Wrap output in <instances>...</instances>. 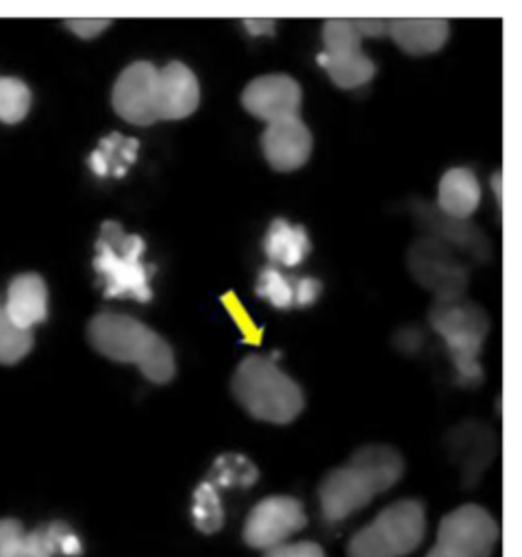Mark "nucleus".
Listing matches in <instances>:
<instances>
[{
  "label": "nucleus",
  "instance_id": "obj_1",
  "mask_svg": "<svg viewBox=\"0 0 522 557\" xmlns=\"http://www.w3.org/2000/svg\"><path fill=\"white\" fill-rule=\"evenodd\" d=\"M405 461L398 450L385 444H365L350 459L324 474L318 485L320 511L328 524L341 522L376 494L387 492L402 476Z\"/></svg>",
  "mask_w": 522,
  "mask_h": 557
},
{
  "label": "nucleus",
  "instance_id": "obj_2",
  "mask_svg": "<svg viewBox=\"0 0 522 557\" xmlns=\"http://www.w3.org/2000/svg\"><path fill=\"white\" fill-rule=\"evenodd\" d=\"M89 344L107 359L133 363L150 383H167L176 374L172 346L150 326L126 313H98L87 326Z\"/></svg>",
  "mask_w": 522,
  "mask_h": 557
},
{
  "label": "nucleus",
  "instance_id": "obj_3",
  "mask_svg": "<svg viewBox=\"0 0 522 557\" xmlns=\"http://www.w3.org/2000/svg\"><path fill=\"white\" fill-rule=\"evenodd\" d=\"M231 389L252 418L272 424L291 422L304 407L300 385L272 359L259 355L239 361L231 379Z\"/></svg>",
  "mask_w": 522,
  "mask_h": 557
},
{
  "label": "nucleus",
  "instance_id": "obj_4",
  "mask_svg": "<svg viewBox=\"0 0 522 557\" xmlns=\"http://www.w3.org/2000/svg\"><path fill=\"white\" fill-rule=\"evenodd\" d=\"M146 244L139 235L126 233L117 222H104L96 239L94 270L100 276L107 298H133L148 302L152 298V268L144 263Z\"/></svg>",
  "mask_w": 522,
  "mask_h": 557
},
{
  "label": "nucleus",
  "instance_id": "obj_5",
  "mask_svg": "<svg viewBox=\"0 0 522 557\" xmlns=\"http://www.w3.org/2000/svg\"><path fill=\"white\" fill-rule=\"evenodd\" d=\"M428 322L435 333L442 335L450 359L457 368V379L463 385H478L483 370L478 352L489 331V318L485 309L463 296L433 300L428 309Z\"/></svg>",
  "mask_w": 522,
  "mask_h": 557
},
{
  "label": "nucleus",
  "instance_id": "obj_6",
  "mask_svg": "<svg viewBox=\"0 0 522 557\" xmlns=\"http://www.w3.org/2000/svg\"><path fill=\"white\" fill-rule=\"evenodd\" d=\"M361 37L357 22L328 20L322 26V52L318 54L320 67L339 89H357L372 81L376 65L361 52Z\"/></svg>",
  "mask_w": 522,
  "mask_h": 557
},
{
  "label": "nucleus",
  "instance_id": "obj_7",
  "mask_svg": "<svg viewBox=\"0 0 522 557\" xmlns=\"http://www.w3.org/2000/svg\"><path fill=\"white\" fill-rule=\"evenodd\" d=\"M409 270L413 278L433 292L435 300L463 296L470 270L459 263L450 248L433 237L420 239L409 250Z\"/></svg>",
  "mask_w": 522,
  "mask_h": 557
},
{
  "label": "nucleus",
  "instance_id": "obj_8",
  "mask_svg": "<svg viewBox=\"0 0 522 557\" xmlns=\"http://www.w3.org/2000/svg\"><path fill=\"white\" fill-rule=\"evenodd\" d=\"M307 524L304 507L294 496H268L259 500L246 522H244V542L250 548L265 550L276 546L298 533Z\"/></svg>",
  "mask_w": 522,
  "mask_h": 557
},
{
  "label": "nucleus",
  "instance_id": "obj_9",
  "mask_svg": "<svg viewBox=\"0 0 522 557\" xmlns=\"http://www.w3.org/2000/svg\"><path fill=\"white\" fill-rule=\"evenodd\" d=\"M157 67L148 61L126 65L111 89L113 111L128 124L150 126L159 120L157 109Z\"/></svg>",
  "mask_w": 522,
  "mask_h": 557
},
{
  "label": "nucleus",
  "instance_id": "obj_10",
  "mask_svg": "<svg viewBox=\"0 0 522 557\" xmlns=\"http://www.w3.org/2000/svg\"><path fill=\"white\" fill-rule=\"evenodd\" d=\"M498 542V522L481 505H461L448 511L437 527V544L470 557H489Z\"/></svg>",
  "mask_w": 522,
  "mask_h": 557
},
{
  "label": "nucleus",
  "instance_id": "obj_11",
  "mask_svg": "<svg viewBox=\"0 0 522 557\" xmlns=\"http://www.w3.org/2000/svg\"><path fill=\"white\" fill-rule=\"evenodd\" d=\"M302 89L287 74H263L252 78L241 91V107L265 122L298 115Z\"/></svg>",
  "mask_w": 522,
  "mask_h": 557
},
{
  "label": "nucleus",
  "instance_id": "obj_12",
  "mask_svg": "<svg viewBox=\"0 0 522 557\" xmlns=\"http://www.w3.org/2000/svg\"><path fill=\"white\" fill-rule=\"evenodd\" d=\"M261 148L265 161L278 172H291L307 163L313 137L298 115H287L268 122L261 135Z\"/></svg>",
  "mask_w": 522,
  "mask_h": 557
},
{
  "label": "nucleus",
  "instance_id": "obj_13",
  "mask_svg": "<svg viewBox=\"0 0 522 557\" xmlns=\"http://www.w3.org/2000/svg\"><path fill=\"white\" fill-rule=\"evenodd\" d=\"M378 535L385 540L394 557H405L413 553L424 540L426 513L424 505L413 498L396 500L376 513L372 520Z\"/></svg>",
  "mask_w": 522,
  "mask_h": 557
},
{
  "label": "nucleus",
  "instance_id": "obj_14",
  "mask_svg": "<svg viewBox=\"0 0 522 557\" xmlns=\"http://www.w3.org/2000/svg\"><path fill=\"white\" fill-rule=\"evenodd\" d=\"M200 104V85L185 63L170 61L157 72L159 120H183Z\"/></svg>",
  "mask_w": 522,
  "mask_h": 557
},
{
  "label": "nucleus",
  "instance_id": "obj_15",
  "mask_svg": "<svg viewBox=\"0 0 522 557\" xmlns=\"http://www.w3.org/2000/svg\"><path fill=\"white\" fill-rule=\"evenodd\" d=\"M2 305L15 324L33 331L48 318V287L35 272L17 274L11 278Z\"/></svg>",
  "mask_w": 522,
  "mask_h": 557
},
{
  "label": "nucleus",
  "instance_id": "obj_16",
  "mask_svg": "<svg viewBox=\"0 0 522 557\" xmlns=\"http://www.w3.org/2000/svg\"><path fill=\"white\" fill-rule=\"evenodd\" d=\"M389 37L407 54L424 57L437 52L450 33V26L442 17H396L387 24Z\"/></svg>",
  "mask_w": 522,
  "mask_h": 557
},
{
  "label": "nucleus",
  "instance_id": "obj_17",
  "mask_svg": "<svg viewBox=\"0 0 522 557\" xmlns=\"http://www.w3.org/2000/svg\"><path fill=\"white\" fill-rule=\"evenodd\" d=\"M481 202V183L468 168H450L437 185V207L442 215L452 220L470 218Z\"/></svg>",
  "mask_w": 522,
  "mask_h": 557
},
{
  "label": "nucleus",
  "instance_id": "obj_18",
  "mask_svg": "<svg viewBox=\"0 0 522 557\" xmlns=\"http://www.w3.org/2000/svg\"><path fill=\"white\" fill-rule=\"evenodd\" d=\"M263 252L276 268H296L311 252V239L302 226L276 218L265 231Z\"/></svg>",
  "mask_w": 522,
  "mask_h": 557
},
{
  "label": "nucleus",
  "instance_id": "obj_19",
  "mask_svg": "<svg viewBox=\"0 0 522 557\" xmlns=\"http://www.w3.org/2000/svg\"><path fill=\"white\" fill-rule=\"evenodd\" d=\"M139 144L133 137L111 133L100 139L89 157V168L98 176H124V172L135 163Z\"/></svg>",
  "mask_w": 522,
  "mask_h": 557
},
{
  "label": "nucleus",
  "instance_id": "obj_20",
  "mask_svg": "<svg viewBox=\"0 0 522 557\" xmlns=\"http://www.w3.org/2000/svg\"><path fill=\"white\" fill-rule=\"evenodd\" d=\"M259 476L257 466L237 453L220 455L209 472V483L215 487H250Z\"/></svg>",
  "mask_w": 522,
  "mask_h": 557
},
{
  "label": "nucleus",
  "instance_id": "obj_21",
  "mask_svg": "<svg viewBox=\"0 0 522 557\" xmlns=\"http://www.w3.org/2000/svg\"><path fill=\"white\" fill-rule=\"evenodd\" d=\"M296 285L298 278L285 276L276 265H265L257 274L254 292L276 309H291L296 307Z\"/></svg>",
  "mask_w": 522,
  "mask_h": 557
},
{
  "label": "nucleus",
  "instance_id": "obj_22",
  "mask_svg": "<svg viewBox=\"0 0 522 557\" xmlns=\"http://www.w3.org/2000/svg\"><path fill=\"white\" fill-rule=\"evenodd\" d=\"M191 518L200 533H215L224 524V507L217 494V487L209 481H202L194 490V503H191Z\"/></svg>",
  "mask_w": 522,
  "mask_h": 557
},
{
  "label": "nucleus",
  "instance_id": "obj_23",
  "mask_svg": "<svg viewBox=\"0 0 522 557\" xmlns=\"http://www.w3.org/2000/svg\"><path fill=\"white\" fill-rule=\"evenodd\" d=\"M33 331L15 324L9 313L4 311L0 298V363L11 366L22 361L33 348Z\"/></svg>",
  "mask_w": 522,
  "mask_h": 557
},
{
  "label": "nucleus",
  "instance_id": "obj_24",
  "mask_svg": "<svg viewBox=\"0 0 522 557\" xmlns=\"http://www.w3.org/2000/svg\"><path fill=\"white\" fill-rule=\"evenodd\" d=\"M33 104L30 87L17 76H0V122H22Z\"/></svg>",
  "mask_w": 522,
  "mask_h": 557
},
{
  "label": "nucleus",
  "instance_id": "obj_25",
  "mask_svg": "<svg viewBox=\"0 0 522 557\" xmlns=\"http://www.w3.org/2000/svg\"><path fill=\"white\" fill-rule=\"evenodd\" d=\"M346 557H394L385 540L378 535L374 524L370 522L368 527L359 529L346 548Z\"/></svg>",
  "mask_w": 522,
  "mask_h": 557
},
{
  "label": "nucleus",
  "instance_id": "obj_26",
  "mask_svg": "<svg viewBox=\"0 0 522 557\" xmlns=\"http://www.w3.org/2000/svg\"><path fill=\"white\" fill-rule=\"evenodd\" d=\"M44 531H46V537L52 546V553L54 557L57 555H65V557H76L83 553V544L78 540V535L72 531L70 524L61 522V520H54L50 524H44Z\"/></svg>",
  "mask_w": 522,
  "mask_h": 557
},
{
  "label": "nucleus",
  "instance_id": "obj_27",
  "mask_svg": "<svg viewBox=\"0 0 522 557\" xmlns=\"http://www.w3.org/2000/svg\"><path fill=\"white\" fill-rule=\"evenodd\" d=\"M13 557H54L44 527H39L35 531H26L22 537V544Z\"/></svg>",
  "mask_w": 522,
  "mask_h": 557
},
{
  "label": "nucleus",
  "instance_id": "obj_28",
  "mask_svg": "<svg viewBox=\"0 0 522 557\" xmlns=\"http://www.w3.org/2000/svg\"><path fill=\"white\" fill-rule=\"evenodd\" d=\"M263 557H326L322 546L315 542H281L265 548Z\"/></svg>",
  "mask_w": 522,
  "mask_h": 557
},
{
  "label": "nucleus",
  "instance_id": "obj_29",
  "mask_svg": "<svg viewBox=\"0 0 522 557\" xmlns=\"http://www.w3.org/2000/svg\"><path fill=\"white\" fill-rule=\"evenodd\" d=\"M24 527L15 518H0V557H13L22 544Z\"/></svg>",
  "mask_w": 522,
  "mask_h": 557
},
{
  "label": "nucleus",
  "instance_id": "obj_30",
  "mask_svg": "<svg viewBox=\"0 0 522 557\" xmlns=\"http://www.w3.org/2000/svg\"><path fill=\"white\" fill-rule=\"evenodd\" d=\"M65 24L80 39H91V37L100 35L111 22L102 20V17H76V20H67Z\"/></svg>",
  "mask_w": 522,
  "mask_h": 557
},
{
  "label": "nucleus",
  "instance_id": "obj_31",
  "mask_svg": "<svg viewBox=\"0 0 522 557\" xmlns=\"http://www.w3.org/2000/svg\"><path fill=\"white\" fill-rule=\"evenodd\" d=\"M424 557H470V555H465V553H461V550H455V548H450V546H444V544H437V542H435V546H433Z\"/></svg>",
  "mask_w": 522,
  "mask_h": 557
},
{
  "label": "nucleus",
  "instance_id": "obj_32",
  "mask_svg": "<svg viewBox=\"0 0 522 557\" xmlns=\"http://www.w3.org/2000/svg\"><path fill=\"white\" fill-rule=\"evenodd\" d=\"M254 26H257V28H259V30H257V33H254V35H261V33H263V30H268V33H270V30H272V28H274V22H270V20H265V22H257V20H248V22H246V28H254Z\"/></svg>",
  "mask_w": 522,
  "mask_h": 557
}]
</instances>
